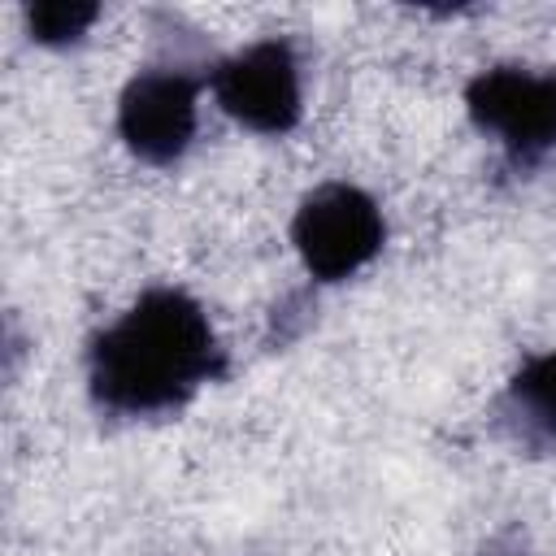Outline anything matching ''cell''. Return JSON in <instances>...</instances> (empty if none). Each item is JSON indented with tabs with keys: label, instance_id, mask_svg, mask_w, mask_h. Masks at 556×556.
<instances>
[{
	"label": "cell",
	"instance_id": "8992f818",
	"mask_svg": "<svg viewBox=\"0 0 556 556\" xmlns=\"http://www.w3.org/2000/svg\"><path fill=\"white\" fill-rule=\"evenodd\" d=\"M513 395L521 400V408L556 434V352H543L534 361L521 365V374L513 378Z\"/></svg>",
	"mask_w": 556,
	"mask_h": 556
},
{
	"label": "cell",
	"instance_id": "52a82bcc",
	"mask_svg": "<svg viewBox=\"0 0 556 556\" xmlns=\"http://www.w3.org/2000/svg\"><path fill=\"white\" fill-rule=\"evenodd\" d=\"M26 17H30L35 39H43V43H65V39L83 35V30L96 22V4H65V0H52V4H35Z\"/></svg>",
	"mask_w": 556,
	"mask_h": 556
},
{
	"label": "cell",
	"instance_id": "7a4b0ae2",
	"mask_svg": "<svg viewBox=\"0 0 556 556\" xmlns=\"http://www.w3.org/2000/svg\"><path fill=\"white\" fill-rule=\"evenodd\" d=\"M291 239L308 274L334 282V278L356 274L382 248V213L361 187L326 182L313 195H304Z\"/></svg>",
	"mask_w": 556,
	"mask_h": 556
},
{
	"label": "cell",
	"instance_id": "277c9868",
	"mask_svg": "<svg viewBox=\"0 0 556 556\" xmlns=\"http://www.w3.org/2000/svg\"><path fill=\"white\" fill-rule=\"evenodd\" d=\"M469 117L513 152L534 156L556 143V74H530L517 65L486 70L469 83Z\"/></svg>",
	"mask_w": 556,
	"mask_h": 556
},
{
	"label": "cell",
	"instance_id": "6da1fadb",
	"mask_svg": "<svg viewBox=\"0 0 556 556\" xmlns=\"http://www.w3.org/2000/svg\"><path fill=\"white\" fill-rule=\"evenodd\" d=\"M217 369L222 352L204 308L174 287L139 295L91 348V391L117 413L174 408Z\"/></svg>",
	"mask_w": 556,
	"mask_h": 556
},
{
	"label": "cell",
	"instance_id": "5b68a950",
	"mask_svg": "<svg viewBox=\"0 0 556 556\" xmlns=\"http://www.w3.org/2000/svg\"><path fill=\"white\" fill-rule=\"evenodd\" d=\"M117 130L143 161H174L195 135V83L178 70H148L130 78L117 104Z\"/></svg>",
	"mask_w": 556,
	"mask_h": 556
},
{
	"label": "cell",
	"instance_id": "3957f363",
	"mask_svg": "<svg viewBox=\"0 0 556 556\" xmlns=\"http://www.w3.org/2000/svg\"><path fill=\"white\" fill-rule=\"evenodd\" d=\"M213 91H217V104L235 122H243L261 135H282L300 122L295 56L278 39H261V43L235 52L230 61H222L213 74Z\"/></svg>",
	"mask_w": 556,
	"mask_h": 556
}]
</instances>
